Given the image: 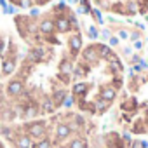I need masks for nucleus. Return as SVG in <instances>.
<instances>
[{"mask_svg": "<svg viewBox=\"0 0 148 148\" xmlns=\"http://www.w3.org/2000/svg\"><path fill=\"white\" fill-rule=\"evenodd\" d=\"M45 132V124L44 122H32V124H26V136L28 138H42Z\"/></svg>", "mask_w": 148, "mask_h": 148, "instance_id": "f257e3e1", "label": "nucleus"}, {"mask_svg": "<svg viewBox=\"0 0 148 148\" xmlns=\"http://www.w3.org/2000/svg\"><path fill=\"white\" fill-rule=\"evenodd\" d=\"M70 132H71V127L68 124H58L56 125V139L58 141H63V139L70 138Z\"/></svg>", "mask_w": 148, "mask_h": 148, "instance_id": "f03ea898", "label": "nucleus"}, {"mask_svg": "<svg viewBox=\"0 0 148 148\" xmlns=\"http://www.w3.org/2000/svg\"><path fill=\"white\" fill-rule=\"evenodd\" d=\"M23 92V82L21 80H12L7 86V94L9 96H19Z\"/></svg>", "mask_w": 148, "mask_h": 148, "instance_id": "7ed1b4c3", "label": "nucleus"}, {"mask_svg": "<svg viewBox=\"0 0 148 148\" xmlns=\"http://www.w3.org/2000/svg\"><path fill=\"white\" fill-rule=\"evenodd\" d=\"M68 44H70V51H71L73 54H77V52L80 51V47H82V38H80V35H73V37L68 40Z\"/></svg>", "mask_w": 148, "mask_h": 148, "instance_id": "20e7f679", "label": "nucleus"}, {"mask_svg": "<svg viewBox=\"0 0 148 148\" xmlns=\"http://www.w3.org/2000/svg\"><path fill=\"white\" fill-rule=\"evenodd\" d=\"M40 32L44 33V35H51L54 30H56V25H54V21H51V19H45V21H42L40 23Z\"/></svg>", "mask_w": 148, "mask_h": 148, "instance_id": "39448f33", "label": "nucleus"}, {"mask_svg": "<svg viewBox=\"0 0 148 148\" xmlns=\"http://www.w3.org/2000/svg\"><path fill=\"white\" fill-rule=\"evenodd\" d=\"M84 59L89 61V63H94V61L98 59V47H94V45L87 47V49L84 51Z\"/></svg>", "mask_w": 148, "mask_h": 148, "instance_id": "423d86ee", "label": "nucleus"}, {"mask_svg": "<svg viewBox=\"0 0 148 148\" xmlns=\"http://www.w3.org/2000/svg\"><path fill=\"white\" fill-rule=\"evenodd\" d=\"M115 96H117V92H115V89H112V87H105V89L101 91V94H99V98L105 99V101H108V103H112V101L115 99Z\"/></svg>", "mask_w": 148, "mask_h": 148, "instance_id": "0eeeda50", "label": "nucleus"}, {"mask_svg": "<svg viewBox=\"0 0 148 148\" xmlns=\"http://www.w3.org/2000/svg\"><path fill=\"white\" fill-rule=\"evenodd\" d=\"M59 71L63 73V75H71V71H73V64L70 59H63L59 63Z\"/></svg>", "mask_w": 148, "mask_h": 148, "instance_id": "6e6552de", "label": "nucleus"}, {"mask_svg": "<svg viewBox=\"0 0 148 148\" xmlns=\"http://www.w3.org/2000/svg\"><path fill=\"white\" fill-rule=\"evenodd\" d=\"M56 28L59 30V32H68L70 30V19H64V18H59V19H56Z\"/></svg>", "mask_w": 148, "mask_h": 148, "instance_id": "1a4fd4ad", "label": "nucleus"}, {"mask_svg": "<svg viewBox=\"0 0 148 148\" xmlns=\"http://www.w3.org/2000/svg\"><path fill=\"white\" fill-rule=\"evenodd\" d=\"M108 106H110V103H108V101H105V99H101V98H98V99L94 101V112H98V113L105 112Z\"/></svg>", "mask_w": 148, "mask_h": 148, "instance_id": "9d476101", "label": "nucleus"}, {"mask_svg": "<svg viewBox=\"0 0 148 148\" xmlns=\"http://www.w3.org/2000/svg\"><path fill=\"white\" fill-rule=\"evenodd\" d=\"M2 70H4V75H11V73L16 70V64H14V61H12V59H5V61H4V66H2Z\"/></svg>", "mask_w": 148, "mask_h": 148, "instance_id": "9b49d317", "label": "nucleus"}, {"mask_svg": "<svg viewBox=\"0 0 148 148\" xmlns=\"http://www.w3.org/2000/svg\"><path fill=\"white\" fill-rule=\"evenodd\" d=\"M98 51H99V56H101V58H108V59L115 58V54L110 51L108 45H98Z\"/></svg>", "mask_w": 148, "mask_h": 148, "instance_id": "f8f14e48", "label": "nucleus"}, {"mask_svg": "<svg viewBox=\"0 0 148 148\" xmlns=\"http://www.w3.org/2000/svg\"><path fill=\"white\" fill-rule=\"evenodd\" d=\"M64 98H66L64 91H56V92H54V96H52V103H54V106H59V105H63Z\"/></svg>", "mask_w": 148, "mask_h": 148, "instance_id": "ddd939ff", "label": "nucleus"}, {"mask_svg": "<svg viewBox=\"0 0 148 148\" xmlns=\"http://www.w3.org/2000/svg\"><path fill=\"white\" fill-rule=\"evenodd\" d=\"M54 103H52V99L51 98H45L44 101H42V112H45V113H52L54 112Z\"/></svg>", "mask_w": 148, "mask_h": 148, "instance_id": "4468645a", "label": "nucleus"}, {"mask_svg": "<svg viewBox=\"0 0 148 148\" xmlns=\"http://www.w3.org/2000/svg\"><path fill=\"white\" fill-rule=\"evenodd\" d=\"M86 91H87V84H75L73 86V94L75 96H79V94H86Z\"/></svg>", "mask_w": 148, "mask_h": 148, "instance_id": "2eb2a0df", "label": "nucleus"}, {"mask_svg": "<svg viewBox=\"0 0 148 148\" xmlns=\"http://www.w3.org/2000/svg\"><path fill=\"white\" fill-rule=\"evenodd\" d=\"M110 68H112L113 71H122V64H120V61H119L117 58H112V59H110Z\"/></svg>", "mask_w": 148, "mask_h": 148, "instance_id": "dca6fc26", "label": "nucleus"}, {"mask_svg": "<svg viewBox=\"0 0 148 148\" xmlns=\"http://www.w3.org/2000/svg\"><path fill=\"white\" fill-rule=\"evenodd\" d=\"M30 56H32V59L40 61V59H42V56H44V51H42V49H33V51L30 52Z\"/></svg>", "mask_w": 148, "mask_h": 148, "instance_id": "f3484780", "label": "nucleus"}, {"mask_svg": "<svg viewBox=\"0 0 148 148\" xmlns=\"http://www.w3.org/2000/svg\"><path fill=\"white\" fill-rule=\"evenodd\" d=\"M89 37L91 38H98V32H96L94 26H89Z\"/></svg>", "mask_w": 148, "mask_h": 148, "instance_id": "a211bd4d", "label": "nucleus"}, {"mask_svg": "<svg viewBox=\"0 0 148 148\" xmlns=\"http://www.w3.org/2000/svg\"><path fill=\"white\" fill-rule=\"evenodd\" d=\"M92 16H94V19H98V23H101V21H103V19H101V12H99L98 9H94V11H92Z\"/></svg>", "mask_w": 148, "mask_h": 148, "instance_id": "6ab92c4d", "label": "nucleus"}, {"mask_svg": "<svg viewBox=\"0 0 148 148\" xmlns=\"http://www.w3.org/2000/svg\"><path fill=\"white\" fill-rule=\"evenodd\" d=\"M21 7H23V9L32 7V0H21Z\"/></svg>", "mask_w": 148, "mask_h": 148, "instance_id": "aec40b11", "label": "nucleus"}, {"mask_svg": "<svg viewBox=\"0 0 148 148\" xmlns=\"http://www.w3.org/2000/svg\"><path fill=\"white\" fill-rule=\"evenodd\" d=\"M63 105H64V106H71V105H73V98H64Z\"/></svg>", "mask_w": 148, "mask_h": 148, "instance_id": "412c9836", "label": "nucleus"}, {"mask_svg": "<svg viewBox=\"0 0 148 148\" xmlns=\"http://www.w3.org/2000/svg\"><path fill=\"white\" fill-rule=\"evenodd\" d=\"M136 9H138V5H136L134 2H129V11H131V12H136Z\"/></svg>", "mask_w": 148, "mask_h": 148, "instance_id": "4be33fe9", "label": "nucleus"}, {"mask_svg": "<svg viewBox=\"0 0 148 148\" xmlns=\"http://www.w3.org/2000/svg\"><path fill=\"white\" fill-rule=\"evenodd\" d=\"M59 79L64 80V82H70V75H63V73H59Z\"/></svg>", "mask_w": 148, "mask_h": 148, "instance_id": "5701e85b", "label": "nucleus"}, {"mask_svg": "<svg viewBox=\"0 0 148 148\" xmlns=\"http://www.w3.org/2000/svg\"><path fill=\"white\" fill-rule=\"evenodd\" d=\"M110 44H112V45H117V44H119V38H117V37H112V38H110Z\"/></svg>", "mask_w": 148, "mask_h": 148, "instance_id": "b1692460", "label": "nucleus"}, {"mask_svg": "<svg viewBox=\"0 0 148 148\" xmlns=\"http://www.w3.org/2000/svg\"><path fill=\"white\" fill-rule=\"evenodd\" d=\"M113 86H115V87H120V86H122V82L117 79V80H113Z\"/></svg>", "mask_w": 148, "mask_h": 148, "instance_id": "393cba45", "label": "nucleus"}, {"mask_svg": "<svg viewBox=\"0 0 148 148\" xmlns=\"http://www.w3.org/2000/svg\"><path fill=\"white\" fill-rule=\"evenodd\" d=\"M32 16L37 18V16H38V9H33V11H32Z\"/></svg>", "mask_w": 148, "mask_h": 148, "instance_id": "a878e982", "label": "nucleus"}, {"mask_svg": "<svg viewBox=\"0 0 148 148\" xmlns=\"http://www.w3.org/2000/svg\"><path fill=\"white\" fill-rule=\"evenodd\" d=\"M119 35H120V38H127V33H125V32H124V30H122V32H120V33H119Z\"/></svg>", "mask_w": 148, "mask_h": 148, "instance_id": "bb28decb", "label": "nucleus"}, {"mask_svg": "<svg viewBox=\"0 0 148 148\" xmlns=\"http://www.w3.org/2000/svg\"><path fill=\"white\" fill-rule=\"evenodd\" d=\"M134 47H136V49H141V47H143V42H136Z\"/></svg>", "mask_w": 148, "mask_h": 148, "instance_id": "cd10ccee", "label": "nucleus"}, {"mask_svg": "<svg viewBox=\"0 0 148 148\" xmlns=\"http://www.w3.org/2000/svg\"><path fill=\"white\" fill-rule=\"evenodd\" d=\"M45 2H49V0H45Z\"/></svg>", "mask_w": 148, "mask_h": 148, "instance_id": "c85d7f7f", "label": "nucleus"}, {"mask_svg": "<svg viewBox=\"0 0 148 148\" xmlns=\"http://www.w3.org/2000/svg\"><path fill=\"white\" fill-rule=\"evenodd\" d=\"M145 2H148V0H145Z\"/></svg>", "mask_w": 148, "mask_h": 148, "instance_id": "c756f323", "label": "nucleus"}]
</instances>
